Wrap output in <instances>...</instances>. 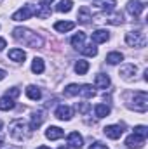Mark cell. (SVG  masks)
I'll use <instances>...</instances> for the list:
<instances>
[{
    "label": "cell",
    "instance_id": "d590c367",
    "mask_svg": "<svg viewBox=\"0 0 148 149\" xmlns=\"http://www.w3.org/2000/svg\"><path fill=\"white\" fill-rule=\"evenodd\" d=\"M89 149H108L106 144H103V142H94V144H91Z\"/></svg>",
    "mask_w": 148,
    "mask_h": 149
},
{
    "label": "cell",
    "instance_id": "b9f144b4",
    "mask_svg": "<svg viewBox=\"0 0 148 149\" xmlns=\"http://www.w3.org/2000/svg\"><path fill=\"white\" fill-rule=\"evenodd\" d=\"M59 149H68V148H66V146H61V148H59Z\"/></svg>",
    "mask_w": 148,
    "mask_h": 149
},
{
    "label": "cell",
    "instance_id": "8fae6325",
    "mask_svg": "<svg viewBox=\"0 0 148 149\" xmlns=\"http://www.w3.org/2000/svg\"><path fill=\"white\" fill-rule=\"evenodd\" d=\"M65 135V132L59 128V127H49L47 130H45V137L49 139V141H58V139H61Z\"/></svg>",
    "mask_w": 148,
    "mask_h": 149
},
{
    "label": "cell",
    "instance_id": "cb8c5ba5",
    "mask_svg": "<svg viewBox=\"0 0 148 149\" xmlns=\"http://www.w3.org/2000/svg\"><path fill=\"white\" fill-rule=\"evenodd\" d=\"M96 5L101 9V10H113L115 5H117V0H96Z\"/></svg>",
    "mask_w": 148,
    "mask_h": 149
},
{
    "label": "cell",
    "instance_id": "4316f807",
    "mask_svg": "<svg viewBox=\"0 0 148 149\" xmlns=\"http://www.w3.org/2000/svg\"><path fill=\"white\" fill-rule=\"evenodd\" d=\"M87 71H89V63L87 61H82L80 59V61L75 63V73L77 74H85Z\"/></svg>",
    "mask_w": 148,
    "mask_h": 149
},
{
    "label": "cell",
    "instance_id": "30bf717a",
    "mask_svg": "<svg viewBox=\"0 0 148 149\" xmlns=\"http://www.w3.org/2000/svg\"><path fill=\"white\" fill-rule=\"evenodd\" d=\"M44 120H45V113L42 111V109H38L32 114V121H30V130H37L38 127L44 123Z\"/></svg>",
    "mask_w": 148,
    "mask_h": 149
},
{
    "label": "cell",
    "instance_id": "5bb4252c",
    "mask_svg": "<svg viewBox=\"0 0 148 149\" xmlns=\"http://www.w3.org/2000/svg\"><path fill=\"white\" fill-rule=\"evenodd\" d=\"M68 144L75 149H80L84 146V139H82V135H80L78 132H72V134L68 135Z\"/></svg>",
    "mask_w": 148,
    "mask_h": 149
},
{
    "label": "cell",
    "instance_id": "f1b7e54d",
    "mask_svg": "<svg viewBox=\"0 0 148 149\" xmlns=\"http://www.w3.org/2000/svg\"><path fill=\"white\" fill-rule=\"evenodd\" d=\"M80 52H82L84 56H89V57H94V56H98V47H94L92 43H89V45H84V47L80 49Z\"/></svg>",
    "mask_w": 148,
    "mask_h": 149
},
{
    "label": "cell",
    "instance_id": "4fadbf2b",
    "mask_svg": "<svg viewBox=\"0 0 148 149\" xmlns=\"http://www.w3.org/2000/svg\"><path fill=\"white\" fill-rule=\"evenodd\" d=\"M136 71H138V68L134 66V64H125V66H122L120 68V76L124 78V80H131L134 74H136Z\"/></svg>",
    "mask_w": 148,
    "mask_h": 149
},
{
    "label": "cell",
    "instance_id": "9c48e42d",
    "mask_svg": "<svg viewBox=\"0 0 148 149\" xmlns=\"http://www.w3.org/2000/svg\"><path fill=\"white\" fill-rule=\"evenodd\" d=\"M56 118L58 120H63V121H68V120H72V116H73V109L70 108V106H59L58 109H56Z\"/></svg>",
    "mask_w": 148,
    "mask_h": 149
},
{
    "label": "cell",
    "instance_id": "484cf974",
    "mask_svg": "<svg viewBox=\"0 0 148 149\" xmlns=\"http://www.w3.org/2000/svg\"><path fill=\"white\" fill-rule=\"evenodd\" d=\"M94 114H96L98 118H105V116L110 114V108H108L106 104H96V106H94Z\"/></svg>",
    "mask_w": 148,
    "mask_h": 149
},
{
    "label": "cell",
    "instance_id": "9a60e30c",
    "mask_svg": "<svg viewBox=\"0 0 148 149\" xmlns=\"http://www.w3.org/2000/svg\"><path fill=\"white\" fill-rule=\"evenodd\" d=\"M110 40V33L106 31V30H96L94 33H92V42L94 43H105V42H108Z\"/></svg>",
    "mask_w": 148,
    "mask_h": 149
},
{
    "label": "cell",
    "instance_id": "44dd1931",
    "mask_svg": "<svg viewBox=\"0 0 148 149\" xmlns=\"http://www.w3.org/2000/svg\"><path fill=\"white\" fill-rule=\"evenodd\" d=\"M26 95H28V99H32V101H38V99L42 97V92H40V88L35 87V85H28V87H26Z\"/></svg>",
    "mask_w": 148,
    "mask_h": 149
},
{
    "label": "cell",
    "instance_id": "83f0119b",
    "mask_svg": "<svg viewBox=\"0 0 148 149\" xmlns=\"http://www.w3.org/2000/svg\"><path fill=\"white\" fill-rule=\"evenodd\" d=\"M73 7V2L72 0H61L58 5H56V10L58 12H70Z\"/></svg>",
    "mask_w": 148,
    "mask_h": 149
},
{
    "label": "cell",
    "instance_id": "ba28073f",
    "mask_svg": "<svg viewBox=\"0 0 148 149\" xmlns=\"http://www.w3.org/2000/svg\"><path fill=\"white\" fill-rule=\"evenodd\" d=\"M127 148H131V149H141L143 146H145V139L143 137H138V135H129L127 139H125V142H124Z\"/></svg>",
    "mask_w": 148,
    "mask_h": 149
},
{
    "label": "cell",
    "instance_id": "603a6c76",
    "mask_svg": "<svg viewBox=\"0 0 148 149\" xmlns=\"http://www.w3.org/2000/svg\"><path fill=\"white\" fill-rule=\"evenodd\" d=\"M14 106H16L14 99H11L7 95L0 99V111H11V109H14Z\"/></svg>",
    "mask_w": 148,
    "mask_h": 149
},
{
    "label": "cell",
    "instance_id": "3957f363",
    "mask_svg": "<svg viewBox=\"0 0 148 149\" xmlns=\"http://www.w3.org/2000/svg\"><path fill=\"white\" fill-rule=\"evenodd\" d=\"M131 109L138 113H147L148 109V94L147 92H134V97L129 104Z\"/></svg>",
    "mask_w": 148,
    "mask_h": 149
},
{
    "label": "cell",
    "instance_id": "e575fe53",
    "mask_svg": "<svg viewBox=\"0 0 148 149\" xmlns=\"http://www.w3.org/2000/svg\"><path fill=\"white\" fill-rule=\"evenodd\" d=\"M19 94H21V92H19V88H16V87L9 88V90L5 92V95H7V97H11V99H16V97H18Z\"/></svg>",
    "mask_w": 148,
    "mask_h": 149
},
{
    "label": "cell",
    "instance_id": "7402d4cb",
    "mask_svg": "<svg viewBox=\"0 0 148 149\" xmlns=\"http://www.w3.org/2000/svg\"><path fill=\"white\" fill-rule=\"evenodd\" d=\"M108 24H113V26H118V24H122L124 23V16H122V12H113L111 16H106V19H105Z\"/></svg>",
    "mask_w": 148,
    "mask_h": 149
},
{
    "label": "cell",
    "instance_id": "5b68a950",
    "mask_svg": "<svg viewBox=\"0 0 148 149\" xmlns=\"http://www.w3.org/2000/svg\"><path fill=\"white\" fill-rule=\"evenodd\" d=\"M33 14H35V7L30 5V3H26V5H23L19 10H16V12L12 14V21H26V19H30Z\"/></svg>",
    "mask_w": 148,
    "mask_h": 149
},
{
    "label": "cell",
    "instance_id": "52a82bcc",
    "mask_svg": "<svg viewBox=\"0 0 148 149\" xmlns=\"http://www.w3.org/2000/svg\"><path fill=\"white\" fill-rule=\"evenodd\" d=\"M103 132H105V135H106L108 139H118V137L124 134V128H122L120 125H108V127L103 128Z\"/></svg>",
    "mask_w": 148,
    "mask_h": 149
},
{
    "label": "cell",
    "instance_id": "836d02e7",
    "mask_svg": "<svg viewBox=\"0 0 148 149\" xmlns=\"http://www.w3.org/2000/svg\"><path fill=\"white\" fill-rule=\"evenodd\" d=\"M89 108H91L89 102H78V104H77V111L82 113V114H85V113L89 111Z\"/></svg>",
    "mask_w": 148,
    "mask_h": 149
},
{
    "label": "cell",
    "instance_id": "d4e9b609",
    "mask_svg": "<svg viewBox=\"0 0 148 149\" xmlns=\"http://www.w3.org/2000/svg\"><path fill=\"white\" fill-rule=\"evenodd\" d=\"M44 70H45L44 59H40V57H35V59H33V63H32V71H33L35 74H40V73H44Z\"/></svg>",
    "mask_w": 148,
    "mask_h": 149
},
{
    "label": "cell",
    "instance_id": "ac0fdd59",
    "mask_svg": "<svg viewBox=\"0 0 148 149\" xmlns=\"http://www.w3.org/2000/svg\"><path fill=\"white\" fill-rule=\"evenodd\" d=\"M84 42H85V33H84V31H78L77 35H73V37H72V47H73V49H77V50H80V49L85 45Z\"/></svg>",
    "mask_w": 148,
    "mask_h": 149
},
{
    "label": "cell",
    "instance_id": "8992f818",
    "mask_svg": "<svg viewBox=\"0 0 148 149\" xmlns=\"http://www.w3.org/2000/svg\"><path fill=\"white\" fill-rule=\"evenodd\" d=\"M143 10H145V5H143L141 0H129V2H127V12H129L131 16L140 17Z\"/></svg>",
    "mask_w": 148,
    "mask_h": 149
},
{
    "label": "cell",
    "instance_id": "6da1fadb",
    "mask_svg": "<svg viewBox=\"0 0 148 149\" xmlns=\"http://www.w3.org/2000/svg\"><path fill=\"white\" fill-rule=\"evenodd\" d=\"M12 37L16 38L18 42H21V43H25V45L32 47V49H40V47L44 45L42 37L37 35V33H33V31H32V30H28V28H21V26L14 28Z\"/></svg>",
    "mask_w": 148,
    "mask_h": 149
},
{
    "label": "cell",
    "instance_id": "4dcf8cb0",
    "mask_svg": "<svg viewBox=\"0 0 148 149\" xmlns=\"http://www.w3.org/2000/svg\"><path fill=\"white\" fill-rule=\"evenodd\" d=\"M35 14H37L38 17H49V16H51V9H49V5H45V3H40L37 9H35Z\"/></svg>",
    "mask_w": 148,
    "mask_h": 149
},
{
    "label": "cell",
    "instance_id": "7c38bea8",
    "mask_svg": "<svg viewBox=\"0 0 148 149\" xmlns=\"http://www.w3.org/2000/svg\"><path fill=\"white\" fill-rule=\"evenodd\" d=\"M73 28H75V23H72V21H58V23H54V30L59 31V33H68Z\"/></svg>",
    "mask_w": 148,
    "mask_h": 149
},
{
    "label": "cell",
    "instance_id": "277c9868",
    "mask_svg": "<svg viewBox=\"0 0 148 149\" xmlns=\"http://www.w3.org/2000/svg\"><path fill=\"white\" fill-rule=\"evenodd\" d=\"M125 43L129 45V47H136V49H140V47H145L147 45V35L143 33V31H129L127 35H125Z\"/></svg>",
    "mask_w": 148,
    "mask_h": 149
},
{
    "label": "cell",
    "instance_id": "7bdbcfd3",
    "mask_svg": "<svg viewBox=\"0 0 148 149\" xmlns=\"http://www.w3.org/2000/svg\"><path fill=\"white\" fill-rule=\"evenodd\" d=\"M0 128H2V120H0Z\"/></svg>",
    "mask_w": 148,
    "mask_h": 149
},
{
    "label": "cell",
    "instance_id": "7a4b0ae2",
    "mask_svg": "<svg viewBox=\"0 0 148 149\" xmlns=\"http://www.w3.org/2000/svg\"><path fill=\"white\" fill-rule=\"evenodd\" d=\"M9 134H11V137L16 139V141H26V139L30 137L32 130H30V127H26V123H25L23 120H14V121L9 125Z\"/></svg>",
    "mask_w": 148,
    "mask_h": 149
},
{
    "label": "cell",
    "instance_id": "2e32d148",
    "mask_svg": "<svg viewBox=\"0 0 148 149\" xmlns=\"http://www.w3.org/2000/svg\"><path fill=\"white\" fill-rule=\"evenodd\" d=\"M9 59L14 61V63H23V61L26 59V54H25V50H21V49H11V50H9Z\"/></svg>",
    "mask_w": 148,
    "mask_h": 149
},
{
    "label": "cell",
    "instance_id": "d6a6232c",
    "mask_svg": "<svg viewBox=\"0 0 148 149\" xmlns=\"http://www.w3.org/2000/svg\"><path fill=\"white\" fill-rule=\"evenodd\" d=\"M134 135H138V137H143V139H147L148 135V128L145 125H138V127H134Z\"/></svg>",
    "mask_w": 148,
    "mask_h": 149
},
{
    "label": "cell",
    "instance_id": "8d00e7d4",
    "mask_svg": "<svg viewBox=\"0 0 148 149\" xmlns=\"http://www.w3.org/2000/svg\"><path fill=\"white\" fill-rule=\"evenodd\" d=\"M5 47H7V43H5V40H4V38H0V50H4Z\"/></svg>",
    "mask_w": 148,
    "mask_h": 149
},
{
    "label": "cell",
    "instance_id": "60d3db41",
    "mask_svg": "<svg viewBox=\"0 0 148 149\" xmlns=\"http://www.w3.org/2000/svg\"><path fill=\"white\" fill-rule=\"evenodd\" d=\"M37 149H51V148H47V146H40V148H37Z\"/></svg>",
    "mask_w": 148,
    "mask_h": 149
},
{
    "label": "cell",
    "instance_id": "ab89813d",
    "mask_svg": "<svg viewBox=\"0 0 148 149\" xmlns=\"http://www.w3.org/2000/svg\"><path fill=\"white\" fill-rule=\"evenodd\" d=\"M2 144H4V135L0 134V148H2Z\"/></svg>",
    "mask_w": 148,
    "mask_h": 149
},
{
    "label": "cell",
    "instance_id": "e0dca14e",
    "mask_svg": "<svg viewBox=\"0 0 148 149\" xmlns=\"http://www.w3.org/2000/svg\"><path fill=\"white\" fill-rule=\"evenodd\" d=\"M94 85L98 87V88H108L110 87V76L108 74H96V78H94Z\"/></svg>",
    "mask_w": 148,
    "mask_h": 149
},
{
    "label": "cell",
    "instance_id": "f35d334b",
    "mask_svg": "<svg viewBox=\"0 0 148 149\" xmlns=\"http://www.w3.org/2000/svg\"><path fill=\"white\" fill-rule=\"evenodd\" d=\"M51 2H54V0H40V3H45V5H49Z\"/></svg>",
    "mask_w": 148,
    "mask_h": 149
},
{
    "label": "cell",
    "instance_id": "ffe728a7",
    "mask_svg": "<svg viewBox=\"0 0 148 149\" xmlns=\"http://www.w3.org/2000/svg\"><path fill=\"white\" fill-rule=\"evenodd\" d=\"M78 95H82V97H85V99H92V97L96 95V90L92 88V85H80Z\"/></svg>",
    "mask_w": 148,
    "mask_h": 149
},
{
    "label": "cell",
    "instance_id": "d6986e66",
    "mask_svg": "<svg viewBox=\"0 0 148 149\" xmlns=\"http://www.w3.org/2000/svg\"><path fill=\"white\" fill-rule=\"evenodd\" d=\"M91 19H92V16H91L89 7H82V9L78 10V23H82V24H89Z\"/></svg>",
    "mask_w": 148,
    "mask_h": 149
},
{
    "label": "cell",
    "instance_id": "1f68e13d",
    "mask_svg": "<svg viewBox=\"0 0 148 149\" xmlns=\"http://www.w3.org/2000/svg\"><path fill=\"white\" fill-rule=\"evenodd\" d=\"M78 90H80V87H78V85H75V83H70V85L65 88V95H66V97H73V95H78Z\"/></svg>",
    "mask_w": 148,
    "mask_h": 149
},
{
    "label": "cell",
    "instance_id": "f546056e",
    "mask_svg": "<svg viewBox=\"0 0 148 149\" xmlns=\"http://www.w3.org/2000/svg\"><path fill=\"white\" fill-rule=\"evenodd\" d=\"M120 61H124V56H122L120 52H110V54L106 56V63H108V64H118Z\"/></svg>",
    "mask_w": 148,
    "mask_h": 149
},
{
    "label": "cell",
    "instance_id": "74e56055",
    "mask_svg": "<svg viewBox=\"0 0 148 149\" xmlns=\"http://www.w3.org/2000/svg\"><path fill=\"white\" fill-rule=\"evenodd\" d=\"M5 70H2V68H0V81H2V80H4V78H5Z\"/></svg>",
    "mask_w": 148,
    "mask_h": 149
}]
</instances>
